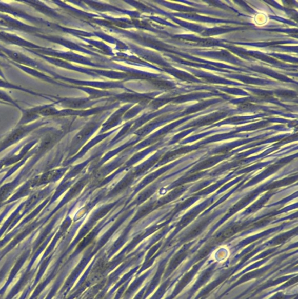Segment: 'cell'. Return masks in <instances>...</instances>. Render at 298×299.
Wrapping results in <instances>:
<instances>
[{
    "mask_svg": "<svg viewBox=\"0 0 298 299\" xmlns=\"http://www.w3.org/2000/svg\"><path fill=\"white\" fill-rule=\"evenodd\" d=\"M0 13L5 14L16 19L26 21L28 23L32 24L34 26L53 28L54 25L44 19L33 16L27 13L26 11L21 9L8 2H0Z\"/></svg>",
    "mask_w": 298,
    "mask_h": 299,
    "instance_id": "cell-1",
    "label": "cell"
},
{
    "mask_svg": "<svg viewBox=\"0 0 298 299\" xmlns=\"http://www.w3.org/2000/svg\"><path fill=\"white\" fill-rule=\"evenodd\" d=\"M0 19L5 23V28H7V30L22 32L33 36L37 34H45L44 29L42 28L28 24L5 14L0 13Z\"/></svg>",
    "mask_w": 298,
    "mask_h": 299,
    "instance_id": "cell-2",
    "label": "cell"
},
{
    "mask_svg": "<svg viewBox=\"0 0 298 299\" xmlns=\"http://www.w3.org/2000/svg\"><path fill=\"white\" fill-rule=\"evenodd\" d=\"M0 41L8 45L18 46L23 49H42L45 48L44 46L34 44L15 33L2 30H0Z\"/></svg>",
    "mask_w": 298,
    "mask_h": 299,
    "instance_id": "cell-3",
    "label": "cell"
},
{
    "mask_svg": "<svg viewBox=\"0 0 298 299\" xmlns=\"http://www.w3.org/2000/svg\"><path fill=\"white\" fill-rule=\"evenodd\" d=\"M41 109V105L38 106L24 109L21 112H22V116L19 122L18 125H25L34 121L39 118V111Z\"/></svg>",
    "mask_w": 298,
    "mask_h": 299,
    "instance_id": "cell-4",
    "label": "cell"
},
{
    "mask_svg": "<svg viewBox=\"0 0 298 299\" xmlns=\"http://www.w3.org/2000/svg\"><path fill=\"white\" fill-rule=\"evenodd\" d=\"M0 88L19 91L23 92H26V93L30 95L39 96V97L44 98L45 99H49L48 95L41 94L40 92H37L32 90L28 89V88L16 85V84L8 82L7 80L3 79L1 78H0Z\"/></svg>",
    "mask_w": 298,
    "mask_h": 299,
    "instance_id": "cell-5",
    "label": "cell"
},
{
    "mask_svg": "<svg viewBox=\"0 0 298 299\" xmlns=\"http://www.w3.org/2000/svg\"><path fill=\"white\" fill-rule=\"evenodd\" d=\"M0 101L6 105L15 107L21 111L23 109L14 98H12L7 92L2 89H0Z\"/></svg>",
    "mask_w": 298,
    "mask_h": 299,
    "instance_id": "cell-6",
    "label": "cell"
},
{
    "mask_svg": "<svg viewBox=\"0 0 298 299\" xmlns=\"http://www.w3.org/2000/svg\"><path fill=\"white\" fill-rule=\"evenodd\" d=\"M0 58H2L3 59L6 60L7 62L10 61L5 54H3L1 51H0Z\"/></svg>",
    "mask_w": 298,
    "mask_h": 299,
    "instance_id": "cell-7",
    "label": "cell"
},
{
    "mask_svg": "<svg viewBox=\"0 0 298 299\" xmlns=\"http://www.w3.org/2000/svg\"><path fill=\"white\" fill-rule=\"evenodd\" d=\"M0 78L3 79H6L5 75H4V73L3 72V71L1 69V67H0Z\"/></svg>",
    "mask_w": 298,
    "mask_h": 299,
    "instance_id": "cell-8",
    "label": "cell"
},
{
    "mask_svg": "<svg viewBox=\"0 0 298 299\" xmlns=\"http://www.w3.org/2000/svg\"><path fill=\"white\" fill-rule=\"evenodd\" d=\"M0 25L3 27H5V23L2 19H0Z\"/></svg>",
    "mask_w": 298,
    "mask_h": 299,
    "instance_id": "cell-9",
    "label": "cell"
},
{
    "mask_svg": "<svg viewBox=\"0 0 298 299\" xmlns=\"http://www.w3.org/2000/svg\"><path fill=\"white\" fill-rule=\"evenodd\" d=\"M0 104H5L4 103H3V102H2V101H0ZM6 105V104H5Z\"/></svg>",
    "mask_w": 298,
    "mask_h": 299,
    "instance_id": "cell-10",
    "label": "cell"
}]
</instances>
